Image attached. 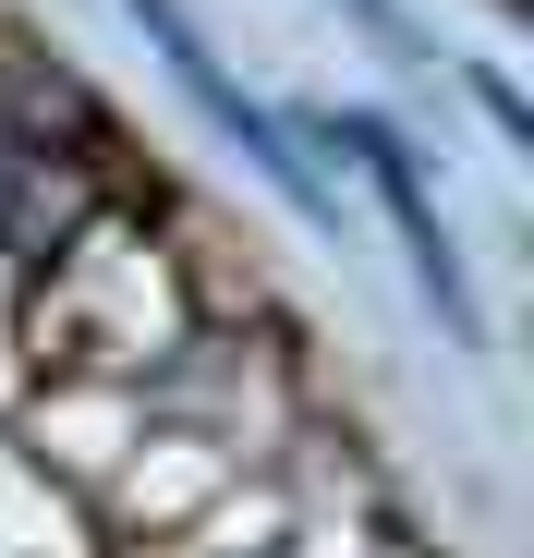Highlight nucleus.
<instances>
[{
	"label": "nucleus",
	"instance_id": "obj_1",
	"mask_svg": "<svg viewBox=\"0 0 534 558\" xmlns=\"http://www.w3.org/2000/svg\"><path fill=\"white\" fill-rule=\"evenodd\" d=\"M170 195H122L98 207L25 292H13V328L37 352V377H146L195 340V304H183V255L158 231Z\"/></svg>",
	"mask_w": 534,
	"mask_h": 558
},
{
	"label": "nucleus",
	"instance_id": "obj_2",
	"mask_svg": "<svg viewBox=\"0 0 534 558\" xmlns=\"http://www.w3.org/2000/svg\"><path fill=\"white\" fill-rule=\"evenodd\" d=\"M146 425H183L207 449H231L243 474H267L304 425H316V377H304V340L292 328H255V340H219L195 328L170 364H146Z\"/></svg>",
	"mask_w": 534,
	"mask_h": 558
},
{
	"label": "nucleus",
	"instance_id": "obj_3",
	"mask_svg": "<svg viewBox=\"0 0 534 558\" xmlns=\"http://www.w3.org/2000/svg\"><path fill=\"white\" fill-rule=\"evenodd\" d=\"M122 195H158V182L134 170L122 134H85V146H13V170H0V292H25V279L98 219Z\"/></svg>",
	"mask_w": 534,
	"mask_h": 558
},
{
	"label": "nucleus",
	"instance_id": "obj_4",
	"mask_svg": "<svg viewBox=\"0 0 534 558\" xmlns=\"http://www.w3.org/2000/svg\"><path fill=\"white\" fill-rule=\"evenodd\" d=\"M134 437H146V389L134 377H37L13 401V449L37 461L49 486H73V498H98Z\"/></svg>",
	"mask_w": 534,
	"mask_h": 558
},
{
	"label": "nucleus",
	"instance_id": "obj_5",
	"mask_svg": "<svg viewBox=\"0 0 534 558\" xmlns=\"http://www.w3.org/2000/svg\"><path fill=\"white\" fill-rule=\"evenodd\" d=\"M231 474H243L231 449H207V437H183V425H146V437L122 449V474L85 498V510H98V534H110L122 558H146V546H170V534H183V522H195Z\"/></svg>",
	"mask_w": 534,
	"mask_h": 558
},
{
	"label": "nucleus",
	"instance_id": "obj_6",
	"mask_svg": "<svg viewBox=\"0 0 534 558\" xmlns=\"http://www.w3.org/2000/svg\"><path fill=\"white\" fill-rule=\"evenodd\" d=\"M316 134L365 158V182H377V207H389V219H401V243H413V279L437 292V316H450V328H474V292H462V255H450V231H437V207H425V182H413V146H401V134H389L377 110H316Z\"/></svg>",
	"mask_w": 534,
	"mask_h": 558
},
{
	"label": "nucleus",
	"instance_id": "obj_7",
	"mask_svg": "<svg viewBox=\"0 0 534 558\" xmlns=\"http://www.w3.org/2000/svg\"><path fill=\"white\" fill-rule=\"evenodd\" d=\"M85 134H122L98 110V85H85L61 49H37V37L0 25V146H85Z\"/></svg>",
	"mask_w": 534,
	"mask_h": 558
},
{
	"label": "nucleus",
	"instance_id": "obj_8",
	"mask_svg": "<svg viewBox=\"0 0 534 558\" xmlns=\"http://www.w3.org/2000/svg\"><path fill=\"white\" fill-rule=\"evenodd\" d=\"M292 522H304V510H292V486H280V474H231L183 534L146 546V558H280V546H292Z\"/></svg>",
	"mask_w": 534,
	"mask_h": 558
},
{
	"label": "nucleus",
	"instance_id": "obj_9",
	"mask_svg": "<svg viewBox=\"0 0 534 558\" xmlns=\"http://www.w3.org/2000/svg\"><path fill=\"white\" fill-rule=\"evenodd\" d=\"M280 558H425L389 510H328V522H292V546Z\"/></svg>",
	"mask_w": 534,
	"mask_h": 558
},
{
	"label": "nucleus",
	"instance_id": "obj_10",
	"mask_svg": "<svg viewBox=\"0 0 534 558\" xmlns=\"http://www.w3.org/2000/svg\"><path fill=\"white\" fill-rule=\"evenodd\" d=\"M25 389H37V352H25V328H13V292H0V425H13Z\"/></svg>",
	"mask_w": 534,
	"mask_h": 558
}]
</instances>
